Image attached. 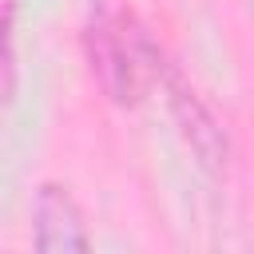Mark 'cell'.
I'll return each mask as SVG.
<instances>
[{"instance_id":"6da1fadb","label":"cell","mask_w":254,"mask_h":254,"mask_svg":"<svg viewBox=\"0 0 254 254\" xmlns=\"http://www.w3.org/2000/svg\"><path fill=\"white\" fill-rule=\"evenodd\" d=\"M83 64L107 103L135 111L167 71V56L127 0H91L79 28Z\"/></svg>"},{"instance_id":"7a4b0ae2","label":"cell","mask_w":254,"mask_h":254,"mask_svg":"<svg viewBox=\"0 0 254 254\" xmlns=\"http://www.w3.org/2000/svg\"><path fill=\"white\" fill-rule=\"evenodd\" d=\"M159 91L167 95L171 119H175V127H179V135H183V143L190 147L194 163H198L210 179H222V175H226V167H230V135H226L222 119L210 111V103L198 95V87H194V83H190L175 64H167Z\"/></svg>"},{"instance_id":"3957f363","label":"cell","mask_w":254,"mask_h":254,"mask_svg":"<svg viewBox=\"0 0 254 254\" xmlns=\"http://www.w3.org/2000/svg\"><path fill=\"white\" fill-rule=\"evenodd\" d=\"M28 218H32V246L44 254H56V250H79L83 254L95 246L91 230H87V214H83V206L67 183H56V179L36 183Z\"/></svg>"},{"instance_id":"277c9868","label":"cell","mask_w":254,"mask_h":254,"mask_svg":"<svg viewBox=\"0 0 254 254\" xmlns=\"http://www.w3.org/2000/svg\"><path fill=\"white\" fill-rule=\"evenodd\" d=\"M20 87L16 64V0H0V107H12Z\"/></svg>"}]
</instances>
